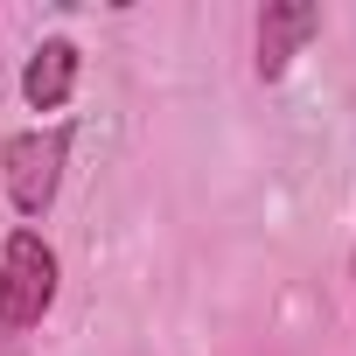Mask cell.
I'll return each instance as SVG.
<instances>
[{
	"label": "cell",
	"instance_id": "1",
	"mask_svg": "<svg viewBox=\"0 0 356 356\" xmlns=\"http://www.w3.org/2000/svg\"><path fill=\"white\" fill-rule=\"evenodd\" d=\"M56 286H63V259L42 231H15L0 245V328L22 335V328H42V314L56 307Z\"/></svg>",
	"mask_w": 356,
	"mask_h": 356
},
{
	"label": "cell",
	"instance_id": "2",
	"mask_svg": "<svg viewBox=\"0 0 356 356\" xmlns=\"http://www.w3.org/2000/svg\"><path fill=\"white\" fill-rule=\"evenodd\" d=\"M63 168H70V126H29L0 140V189L29 224L49 217V203L63 196Z\"/></svg>",
	"mask_w": 356,
	"mask_h": 356
},
{
	"label": "cell",
	"instance_id": "3",
	"mask_svg": "<svg viewBox=\"0 0 356 356\" xmlns=\"http://www.w3.org/2000/svg\"><path fill=\"white\" fill-rule=\"evenodd\" d=\"M314 35H321V8H314V0H266V8H259V35H252L259 84H280Z\"/></svg>",
	"mask_w": 356,
	"mask_h": 356
},
{
	"label": "cell",
	"instance_id": "4",
	"mask_svg": "<svg viewBox=\"0 0 356 356\" xmlns=\"http://www.w3.org/2000/svg\"><path fill=\"white\" fill-rule=\"evenodd\" d=\"M77 77H84V49H77L70 35H42V42L29 49V63H22V98H29V112H63V105L77 98Z\"/></svg>",
	"mask_w": 356,
	"mask_h": 356
},
{
	"label": "cell",
	"instance_id": "5",
	"mask_svg": "<svg viewBox=\"0 0 356 356\" xmlns=\"http://www.w3.org/2000/svg\"><path fill=\"white\" fill-rule=\"evenodd\" d=\"M349 314H356V245H349Z\"/></svg>",
	"mask_w": 356,
	"mask_h": 356
}]
</instances>
